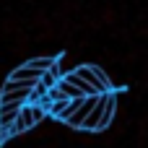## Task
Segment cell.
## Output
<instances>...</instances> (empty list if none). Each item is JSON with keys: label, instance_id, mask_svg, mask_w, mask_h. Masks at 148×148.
<instances>
[{"label": "cell", "instance_id": "cell-6", "mask_svg": "<svg viewBox=\"0 0 148 148\" xmlns=\"http://www.w3.org/2000/svg\"><path fill=\"white\" fill-rule=\"evenodd\" d=\"M83 99H86V96H83ZM83 99H73V101H68V104H65V109H62V114H60V120L65 122V120H68V117H70V114L83 104Z\"/></svg>", "mask_w": 148, "mask_h": 148}, {"label": "cell", "instance_id": "cell-5", "mask_svg": "<svg viewBox=\"0 0 148 148\" xmlns=\"http://www.w3.org/2000/svg\"><path fill=\"white\" fill-rule=\"evenodd\" d=\"M55 62H57L55 57H31V60H26V65L39 70V73H47L49 68H55Z\"/></svg>", "mask_w": 148, "mask_h": 148}, {"label": "cell", "instance_id": "cell-3", "mask_svg": "<svg viewBox=\"0 0 148 148\" xmlns=\"http://www.w3.org/2000/svg\"><path fill=\"white\" fill-rule=\"evenodd\" d=\"M96 99H99V96H86V99H83V104H81V107H78V109H75L65 122H68L70 127H83V122H86V117L91 114V109H94Z\"/></svg>", "mask_w": 148, "mask_h": 148}, {"label": "cell", "instance_id": "cell-1", "mask_svg": "<svg viewBox=\"0 0 148 148\" xmlns=\"http://www.w3.org/2000/svg\"><path fill=\"white\" fill-rule=\"evenodd\" d=\"M88 88H91V94L94 96H101V94H112L114 91V86H112V81L107 78V73L101 70V68H96V65H81V68H75L73 70Z\"/></svg>", "mask_w": 148, "mask_h": 148}, {"label": "cell", "instance_id": "cell-4", "mask_svg": "<svg viewBox=\"0 0 148 148\" xmlns=\"http://www.w3.org/2000/svg\"><path fill=\"white\" fill-rule=\"evenodd\" d=\"M55 91H57V94H60L65 101H73V99H83V91H81L78 86H73L70 81H65V78H60V81H57Z\"/></svg>", "mask_w": 148, "mask_h": 148}, {"label": "cell", "instance_id": "cell-2", "mask_svg": "<svg viewBox=\"0 0 148 148\" xmlns=\"http://www.w3.org/2000/svg\"><path fill=\"white\" fill-rule=\"evenodd\" d=\"M34 125H39V122H36V117H34V107H31V104H23V107L18 109V117H16V122H13L10 135L26 133V130H31Z\"/></svg>", "mask_w": 148, "mask_h": 148}]
</instances>
